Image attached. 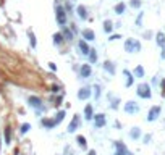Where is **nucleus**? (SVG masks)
Returning <instances> with one entry per match:
<instances>
[{
  "mask_svg": "<svg viewBox=\"0 0 165 155\" xmlns=\"http://www.w3.org/2000/svg\"><path fill=\"white\" fill-rule=\"evenodd\" d=\"M28 105L33 107L37 115H41L42 111H44V108H46L44 103H42V99L37 97V95H31V97H28Z\"/></svg>",
  "mask_w": 165,
  "mask_h": 155,
  "instance_id": "obj_1",
  "label": "nucleus"
},
{
  "mask_svg": "<svg viewBox=\"0 0 165 155\" xmlns=\"http://www.w3.org/2000/svg\"><path fill=\"white\" fill-rule=\"evenodd\" d=\"M125 50L128 53L141 52V42L138 41V39H126V41H125Z\"/></svg>",
  "mask_w": 165,
  "mask_h": 155,
  "instance_id": "obj_2",
  "label": "nucleus"
},
{
  "mask_svg": "<svg viewBox=\"0 0 165 155\" xmlns=\"http://www.w3.org/2000/svg\"><path fill=\"white\" fill-rule=\"evenodd\" d=\"M136 94H138V97H141V99H151V97H152L151 86H149L147 82H141V84H138Z\"/></svg>",
  "mask_w": 165,
  "mask_h": 155,
  "instance_id": "obj_3",
  "label": "nucleus"
},
{
  "mask_svg": "<svg viewBox=\"0 0 165 155\" xmlns=\"http://www.w3.org/2000/svg\"><path fill=\"white\" fill-rule=\"evenodd\" d=\"M55 18H57L58 26L65 28L66 26V10L63 8L62 5H57V8H55Z\"/></svg>",
  "mask_w": 165,
  "mask_h": 155,
  "instance_id": "obj_4",
  "label": "nucleus"
},
{
  "mask_svg": "<svg viewBox=\"0 0 165 155\" xmlns=\"http://www.w3.org/2000/svg\"><path fill=\"white\" fill-rule=\"evenodd\" d=\"M160 113H162V107H159V105H154L151 110H149V113H147V121L149 123H152V121H155L159 116H160Z\"/></svg>",
  "mask_w": 165,
  "mask_h": 155,
  "instance_id": "obj_5",
  "label": "nucleus"
},
{
  "mask_svg": "<svg viewBox=\"0 0 165 155\" xmlns=\"http://www.w3.org/2000/svg\"><path fill=\"white\" fill-rule=\"evenodd\" d=\"M92 95V87L91 86H84L78 90V100H89V97Z\"/></svg>",
  "mask_w": 165,
  "mask_h": 155,
  "instance_id": "obj_6",
  "label": "nucleus"
},
{
  "mask_svg": "<svg viewBox=\"0 0 165 155\" xmlns=\"http://www.w3.org/2000/svg\"><path fill=\"white\" fill-rule=\"evenodd\" d=\"M113 147H115V155H133L121 141H115V142H113Z\"/></svg>",
  "mask_w": 165,
  "mask_h": 155,
  "instance_id": "obj_7",
  "label": "nucleus"
},
{
  "mask_svg": "<svg viewBox=\"0 0 165 155\" xmlns=\"http://www.w3.org/2000/svg\"><path fill=\"white\" fill-rule=\"evenodd\" d=\"M123 108H125V111H126L128 115H136L138 111H139V105H138L134 100H128V102L125 103Z\"/></svg>",
  "mask_w": 165,
  "mask_h": 155,
  "instance_id": "obj_8",
  "label": "nucleus"
},
{
  "mask_svg": "<svg viewBox=\"0 0 165 155\" xmlns=\"http://www.w3.org/2000/svg\"><path fill=\"white\" fill-rule=\"evenodd\" d=\"M91 74H92V66L89 63L81 65V68H79V78L81 79H87V78H91Z\"/></svg>",
  "mask_w": 165,
  "mask_h": 155,
  "instance_id": "obj_9",
  "label": "nucleus"
},
{
  "mask_svg": "<svg viewBox=\"0 0 165 155\" xmlns=\"http://www.w3.org/2000/svg\"><path fill=\"white\" fill-rule=\"evenodd\" d=\"M94 126L97 128V129H100V128H104L105 124H107V118H105V113H97L94 115Z\"/></svg>",
  "mask_w": 165,
  "mask_h": 155,
  "instance_id": "obj_10",
  "label": "nucleus"
},
{
  "mask_svg": "<svg viewBox=\"0 0 165 155\" xmlns=\"http://www.w3.org/2000/svg\"><path fill=\"white\" fill-rule=\"evenodd\" d=\"M79 126H81V116H79V115H74L73 120H71V123L68 124V133H70V134H73V133L78 129Z\"/></svg>",
  "mask_w": 165,
  "mask_h": 155,
  "instance_id": "obj_11",
  "label": "nucleus"
},
{
  "mask_svg": "<svg viewBox=\"0 0 165 155\" xmlns=\"http://www.w3.org/2000/svg\"><path fill=\"white\" fill-rule=\"evenodd\" d=\"M102 68L105 69V71H107V73L110 74V76H113V74L117 73V65L113 63V61H110V60L104 61V63H102Z\"/></svg>",
  "mask_w": 165,
  "mask_h": 155,
  "instance_id": "obj_12",
  "label": "nucleus"
},
{
  "mask_svg": "<svg viewBox=\"0 0 165 155\" xmlns=\"http://www.w3.org/2000/svg\"><path fill=\"white\" fill-rule=\"evenodd\" d=\"M41 123H42V126L46 128V129H52V128L57 126V121H55L54 118H42Z\"/></svg>",
  "mask_w": 165,
  "mask_h": 155,
  "instance_id": "obj_13",
  "label": "nucleus"
},
{
  "mask_svg": "<svg viewBox=\"0 0 165 155\" xmlns=\"http://www.w3.org/2000/svg\"><path fill=\"white\" fill-rule=\"evenodd\" d=\"M82 39L84 41H89V42H92V41H95V33L92 31V29H84L82 31Z\"/></svg>",
  "mask_w": 165,
  "mask_h": 155,
  "instance_id": "obj_14",
  "label": "nucleus"
},
{
  "mask_svg": "<svg viewBox=\"0 0 165 155\" xmlns=\"http://www.w3.org/2000/svg\"><path fill=\"white\" fill-rule=\"evenodd\" d=\"M123 74H125V78H126L125 86H126V87H131L133 82H134V76H133V73H131V71H128V69H123Z\"/></svg>",
  "mask_w": 165,
  "mask_h": 155,
  "instance_id": "obj_15",
  "label": "nucleus"
},
{
  "mask_svg": "<svg viewBox=\"0 0 165 155\" xmlns=\"http://www.w3.org/2000/svg\"><path fill=\"white\" fill-rule=\"evenodd\" d=\"M84 118H86L87 121H91V120L94 118V108H92L91 103H87V105L84 107Z\"/></svg>",
  "mask_w": 165,
  "mask_h": 155,
  "instance_id": "obj_16",
  "label": "nucleus"
},
{
  "mask_svg": "<svg viewBox=\"0 0 165 155\" xmlns=\"http://www.w3.org/2000/svg\"><path fill=\"white\" fill-rule=\"evenodd\" d=\"M62 36H63V39H65L66 42H71V41L74 39V34L71 33V29H70V28H66V26L63 28V33H62Z\"/></svg>",
  "mask_w": 165,
  "mask_h": 155,
  "instance_id": "obj_17",
  "label": "nucleus"
},
{
  "mask_svg": "<svg viewBox=\"0 0 165 155\" xmlns=\"http://www.w3.org/2000/svg\"><path fill=\"white\" fill-rule=\"evenodd\" d=\"M78 47H79V50H81V55H87V53H89V45H87V42L84 41V39L78 42Z\"/></svg>",
  "mask_w": 165,
  "mask_h": 155,
  "instance_id": "obj_18",
  "label": "nucleus"
},
{
  "mask_svg": "<svg viewBox=\"0 0 165 155\" xmlns=\"http://www.w3.org/2000/svg\"><path fill=\"white\" fill-rule=\"evenodd\" d=\"M76 13H78V16L81 18V20H86L87 18V8L84 5H79L78 8H76Z\"/></svg>",
  "mask_w": 165,
  "mask_h": 155,
  "instance_id": "obj_19",
  "label": "nucleus"
},
{
  "mask_svg": "<svg viewBox=\"0 0 165 155\" xmlns=\"http://www.w3.org/2000/svg\"><path fill=\"white\" fill-rule=\"evenodd\" d=\"M155 42L159 47H165V34L164 33H157L155 34Z\"/></svg>",
  "mask_w": 165,
  "mask_h": 155,
  "instance_id": "obj_20",
  "label": "nucleus"
},
{
  "mask_svg": "<svg viewBox=\"0 0 165 155\" xmlns=\"http://www.w3.org/2000/svg\"><path fill=\"white\" fill-rule=\"evenodd\" d=\"M87 58H89V65H94L97 61V52L94 49H89V53H87Z\"/></svg>",
  "mask_w": 165,
  "mask_h": 155,
  "instance_id": "obj_21",
  "label": "nucleus"
},
{
  "mask_svg": "<svg viewBox=\"0 0 165 155\" xmlns=\"http://www.w3.org/2000/svg\"><path fill=\"white\" fill-rule=\"evenodd\" d=\"M144 73H146L144 68H142L141 65H138L136 68H134V71H133V76H134V78H139V79H141V78H144Z\"/></svg>",
  "mask_w": 165,
  "mask_h": 155,
  "instance_id": "obj_22",
  "label": "nucleus"
},
{
  "mask_svg": "<svg viewBox=\"0 0 165 155\" xmlns=\"http://www.w3.org/2000/svg\"><path fill=\"white\" fill-rule=\"evenodd\" d=\"M125 10H126V5H125L123 2H120V3L115 5V13H117V15H123Z\"/></svg>",
  "mask_w": 165,
  "mask_h": 155,
  "instance_id": "obj_23",
  "label": "nucleus"
},
{
  "mask_svg": "<svg viewBox=\"0 0 165 155\" xmlns=\"http://www.w3.org/2000/svg\"><path fill=\"white\" fill-rule=\"evenodd\" d=\"M130 137L134 139V141H136V139H139L141 137V129H139V128H133V129L130 131Z\"/></svg>",
  "mask_w": 165,
  "mask_h": 155,
  "instance_id": "obj_24",
  "label": "nucleus"
},
{
  "mask_svg": "<svg viewBox=\"0 0 165 155\" xmlns=\"http://www.w3.org/2000/svg\"><path fill=\"white\" fill-rule=\"evenodd\" d=\"M104 31H105V33H112V31H113V23H112L110 20L104 21Z\"/></svg>",
  "mask_w": 165,
  "mask_h": 155,
  "instance_id": "obj_25",
  "label": "nucleus"
},
{
  "mask_svg": "<svg viewBox=\"0 0 165 155\" xmlns=\"http://www.w3.org/2000/svg\"><path fill=\"white\" fill-rule=\"evenodd\" d=\"M65 116H66V111H65V110H60L57 115H55V118H54V120L57 121V124H58L60 121H63V120H65Z\"/></svg>",
  "mask_w": 165,
  "mask_h": 155,
  "instance_id": "obj_26",
  "label": "nucleus"
},
{
  "mask_svg": "<svg viewBox=\"0 0 165 155\" xmlns=\"http://www.w3.org/2000/svg\"><path fill=\"white\" fill-rule=\"evenodd\" d=\"M76 142H78V145L81 147V149H86V147H87L86 137H84V136H78V137H76Z\"/></svg>",
  "mask_w": 165,
  "mask_h": 155,
  "instance_id": "obj_27",
  "label": "nucleus"
},
{
  "mask_svg": "<svg viewBox=\"0 0 165 155\" xmlns=\"http://www.w3.org/2000/svg\"><path fill=\"white\" fill-rule=\"evenodd\" d=\"M62 42H63L62 33H55V34H54V44H55V45H60Z\"/></svg>",
  "mask_w": 165,
  "mask_h": 155,
  "instance_id": "obj_28",
  "label": "nucleus"
},
{
  "mask_svg": "<svg viewBox=\"0 0 165 155\" xmlns=\"http://www.w3.org/2000/svg\"><path fill=\"white\" fill-rule=\"evenodd\" d=\"M12 142V128H5V144Z\"/></svg>",
  "mask_w": 165,
  "mask_h": 155,
  "instance_id": "obj_29",
  "label": "nucleus"
},
{
  "mask_svg": "<svg viewBox=\"0 0 165 155\" xmlns=\"http://www.w3.org/2000/svg\"><path fill=\"white\" fill-rule=\"evenodd\" d=\"M28 36H29V41H31V47H33V49H36L37 42H36V36H34V33H33V31H29Z\"/></svg>",
  "mask_w": 165,
  "mask_h": 155,
  "instance_id": "obj_30",
  "label": "nucleus"
},
{
  "mask_svg": "<svg viewBox=\"0 0 165 155\" xmlns=\"http://www.w3.org/2000/svg\"><path fill=\"white\" fill-rule=\"evenodd\" d=\"M92 90H94V99H99L100 97V86L99 84H94V86H92Z\"/></svg>",
  "mask_w": 165,
  "mask_h": 155,
  "instance_id": "obj_31",
  "label": "nucleus"
},
{
  "mask_svg": "<svg viewBox=\"0 0 165 155\" xmlns=\"http://www.w3.org/2000/svg\"><path fill=\"white\" fill-rule=\"evenodd\" d=\"M118 103H120V99H118V97L112 99V102H110V108H112V110H117V108H118Z\"/></svg>",
  "mask_w": 165,
  "mask_h": 155,
  "instance_id": "obj_32",
  "label": "nucleus"
},
{
  "mask_svg": "<svg viewBox=\"0 0 165 155\" xmlns=\"http://www.w3.org/2000/svg\"><path fill=\"white\" fill-rule=\"evenodd\" d=\"M29 129H31V124H29V123H25V124H21L20 133H21V134H26V133H28Z\"/></svg>",
  "mask_w": 165,
  "mask_h": 155,
  "instance_id": "obj_33",
  "label": "nucleus"
},
{
  "mask_svg": "<svg viewBox=\"0 0 165 155\" xmlns=\"http://www.w3.org/2000/svg\"><path fill=\"white\" fill-rule=\"evenodd\" d=\"M130 7H131V8H139L141 0H131V2H130Z\"/></svg>",
  "mask_w": 165,
  "mask_h": 155,
  "instance_id": "obj_34",
  "label": "nucleus"
},
{
  "mask_svg": "<svg viewBox=\"0 0 165 155\" xmlns=\"http://www.w3.org/2000/svg\"><path fill=\"white\" fill-rule=\"evenodd\" d=\"M50 92H52V94H58V92H60V86H57V84H54V86L50 87Z\"/></svg>",
  "mask_w": 165,
  "mask_h": 155,
  "instance_id": "obj_35",
  "label": "nucleus"
},
{
  "mask_svg": "<svg viewBox=\"0 0 165 155\" xmlns=\"http://www.w3.org/2000/svg\"><path fill=\"white\" fill-rule=\"evenodd\" d=\"M118 39H121V36H120V34H113V36L108 37V41H118Z\"/></svg>",
  "mask_w": 165,
  "mask_h": 155,
  "instance_id": "obj_36",
  "label": "nucleus"
},
{
  "mask_svg": "<svg viewBox=\"0 0 165 155\" xmlns=\"http://www.w3.org/2000/svg\"><path fill=\"white\" fill-rule=\"evenodd\" d=\"M141 21H142V13H141L139 16H138V20H136V24L138 26H141Z\"/></svg>",
  "mask_w": 165,
  "mask_h": 155,
  "instance_id": "obj_37",
  "label": "nucleus"
},
{
  "mask_svg": "<svg viewBox=\"0 0 165 155\" xmlns=\"http://www.w3.org/2000/svg\"><path fill=\"white\" fill-rule=\"evenodd\" d=\"M49 66H50V69H52V71H57V66H55V63H49Z\"/></svg>",
  "mask_w": 165,
  "mask_h": 155,
  "instance_id": "obj_38",
  "label": "nucleus"
},
{
  "mask_svg": "<svg viewBox=\"0 0 165 155\" xmlns=\"http://www.w3.org/2000/svg\"><path fill=\"white\" fill-rule=\"evenodd\" d=\"M160 84H162V92H164V95H165V79H162Z\"/></svg>",
  "mask_w": 165,
  "mask_h": 155,
  "instance_id": "obj_39",
  "label": "nucleus"
},
{
  "mask_svg": "<svg viewBox=\"0 0 165 155\" xmlns=\"http://www.w3.org/2000/svg\"><path fill=\"white\" fill-rule=\"evenodd\" d=\"M149 141H151V136H144V144H149Z\"/></svg>",
  "mask_w": 165,
  "mask_h": 155,
  "instance_id": "obj_40",
  "label": "nucleus"
},
{
  "mask_svg": "<svg viewBox=\"0 0 165 155\" xmlns=\"http://www.w3.org/2000/svg\"><path fill=\"white\" fill-rule=\"evenodd\" d=\"M160 57L165 60V47H162V53H160Z\"/></svg>",
  "mask_w": 165,
  "mask_h": 155,
  "instance_id": "obj_41",
  "label": "nucleus"
},
{
  "mask_svg": "<svg viewBox=\"0 0 165 155\" xmlns=\"http://www.w3.org/2000/svg\"><path fill=\"white\" fill-rule=\"evenodd\" d=\"M87 155H97V154H95V150H89V152H87Z\"/></svg>",
  "mask_w": 165,
  "mask_h": 155,
  "instance_id": "obj_42",
  "label": "nucleus"
},
{
  "mask_svg": "<svg viewBox=\"0 0 165 155\" xmlns=\"http://www.w3.org/2000/svg\"><path fill=\"white\" fill-rule=\"evenodd\" d=\"M0 152H2V141H0Z\"/></svg>",
  "mask_w": 165,
  "mask_h": 155,
  "instance_id": "obj_43",
  "label": "nucleus"
}]
</instances>
